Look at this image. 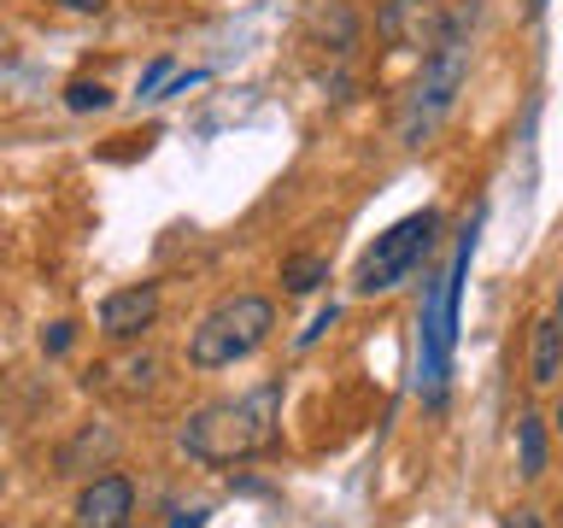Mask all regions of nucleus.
I'll return each mask as SVG.
<instances>
[{"label": "nucleus", "mask_w": 563, "mask_h": 528, "mask_svg": "<svg viewBox=\"0 0 563 528\" xmlns=\"http://www.w3.org/2000/svg\"><path fill=\"white\" fill-rule=\"evenodd\" d=\"M282 435V382H258L253 394L241 399H211L200 405L183 429H176V447H183L194 464H246V458L271 452Z\"/></svg>", "instance_id": "nucleus-1"}, {"label": "nucleus", "mask_w": 563, "mask_h": 528, "mask_svg": "<svg viewBox=\"0 0 563 528\" xmlns=\"http://www.w3.org/2000/svg\"><path fill=\"white\" fill-rule=\"evenodd\" d=\"M470 30H475V7H457L446 35L422 53V70H417V82L405 88V106H399V141L405 147H422V141L452 118V106L470 82Z\"/></svg>", "instance_id": "nucleus-2"}, {"label": "nucleus", "mask_w": 563, "mask_h": 528, "mask_svg": "<svg viewBox=\"0 0 563 528\" xmlns=\"http://www.w3.org/2000/svg\"><path fill=\"white\" fill-rule=\"evenodd\" d=\"M276 329V306L264 294H229L218 299L200 323L188 334V364L194 370H223V364H241L271 341Z\"/></svg>", "instance_id": "nucleus-3"}, {"label": "nucleus", "mask_w": 563, "mask_h": 528, "mask_svg": "<svg viewBox=\"0 0 563 528\" xmlns=\"http://www.w3.org/2000/svg\"><path fill=\"white\" fill-rule=\"evenodd\" d=\"M440 229V211H411V218H399L387 235H376V246L358 258V271H352V288L358 294H387L394 282H405L417 271V258L429 253Z\"/></svg>", "instance_id": "nucleus-4"}, {"label": "nucleus", "mask_w": 563, "mask_h": 528, "mask_svg": "<svg viewBox=\"0 0 563 528\" xmlns=\"http://www.w3.org/2000/svg\"><path fill=\"white\" fill-rule=\"evenodd\" d=\"M452 24L446 0H382L376 7V42L405 47V53H429Z\"/></svg>", "instance_id": "nucleus-5"}, {"label": "nucleus", "mask_w": 563, "mask_h": 528, "mask_svg": "<svg viewBox=\"0 0 563 528\" xmlns=\"http://www.w3.org/2000/svg\"><path fill=\"white\" fill-rule=\"evenodd\" d=\"M158 323V282H130L100 299V334L106 341H135Z\"/></svg>", "instance_id": "nucleus-6"}, {"label": "nucleus", "mask_w": 563, "mask_h": 528, "mask_svg": "<svg viewBox=\"0 0 563 528\" xmlns=\"http://www.w3.org/2000/svg\"><path fill=\"white\" fill-rule=\"evenodd\" d=\"M135 517V482L118 470L88 475L77 493V528H123Z\"/></svg>", "instance_id": "nucleus-7"}, {"label": "nucleus", "mask_w": 563, "mask_h": 528, "mask_svg": "<svg viewBox=\"0 0 563 528\" xmlns=\"http://www.w3.org/2000/svg\"><path fill=\"white\" fill-rule=\"evenodd\" d=\"M112 458H118V435L106 429V422H82L59 452V475H95V464L106 470Z\"/></svg>", "instance_id": "nucleus-8"}, {"label": "nucleus", "mask_w": 563, "mask_h": 528, "mask_svg": "<svg viewBox=\"0 0 563 528\" xmlns=\"http://www.w3.org/2000/svg\"><path fill=\"white\" fill-rule=\"evenodd\" d=\"M558 376H563V329H558V317H540L534 334H528V382L552 387Z\"/></svg>", "instance_id": "nucleus-9"}, {"label": "nucleus", "mask_w": 563, "mask_h": 528, "mask_svg": "<svg viewBox=\"0 0 563 528\" xmlns=\"http://www.w3.org/2000/svg\"><path fill=\"white\" fill-rule=\"evenodd\" d=\"M517 452H522V482H540L545 475V417H534V411L517 417Z\"/></svg>", "instance_id": "nucleus-10"}, {"label": "nucleus", "mask_w": 563, "mask_h": 528, "mask_svg": "<svg viewBox=\"0 0 563 528\" xmlns=\"http://www.w3.org/2000/svg\"><path fill=\"white\" fill-rule=\"evenodd\" d=\"M282 282H288V294H311V288H323V282H329V258L299 253V258L282 264Z\"/></svg>", "instance_id": "nucleus-11"}, {"label": "nucleus", "mask_w": 563, "mask_h": 528, "mask_svg": "<svg viewBox=\"0 0 563 528\" xmlns=\"http://www.w3.org/2000/svg\"><path fill=\"white\" fill-rule=\"evenodd\" d=\"M65 106H70V112H106L112 95H106V82H70L65 88Z\"/></svg>", "instance_id": "nucleus-12"}, {"label": "nucleus", "mask_w": 563, "mask_h": 528, "mask_svg": "<svg viewBox=\"0 0 563 528\" xmlns=\"http://www.w3.org/2000/svg\"><path fill=\"white\" fill-rule=\"evenodd\" d=\"M317 30H323V42H334V47H352V30H358V24H352V12L346 7H334V12H323V24H317Z\"/></svg>", "instance_id": "nucleus-13"}, {"label": "nucleus", "mask_w": 563, "mask_h": 528, "mask_svg": "<svg viewBox=\"0 0 563 528\" xmlns=\"http://www.w3.org/2000/svg\"><path fill=\"white\" fill-rule=\"evenodd\" d=\"M70 334H77V323H53V329H42V346H47V352H65Z\"/></svg>", "instance_id": "nucleus-14"}, {"label": "nucleus", "mask_w": 563, "mask_h": 528, "mask_svg": "<svg viewBox=\"0 0 563 528\" xmlns=\"http://www.w3.org/2000/svg\"><path fill=\"white\" fill-rule=\"evenodd\" d=\"M505 528H545V522H540V510H534V505H517V510L505 517Z\"/></svg>", "instance_id": "nucleus-15"}, {"label": "nucleus", "mask_w": 563, "mask_h": 528, "mask_svg": "<svg viewBox=\"0 0 563 528\" xmlns=\"http://www.w3.org/2000/svg\"><path fill=\"white\" fill-rule=\"evenodd\" d=\"M165 70H170L165 59H153V65H147V77H141V88H135V95H153V88L165 82Z\"/></svg>", "instance_id": "nucleus-16"}, {"label": "nucleus", "mask_w": 563, "mask_h": 528, "mask_svg": "<svg viewBox=\"0 0 563 528\" xmlns=\"http://www.w3.org/2000/svg\"><path fill=\"white\" fill-rule=\"evenodd\" d=\"M170 528H200V510H176V522Z\"/></svg>", "instance_id": "nucleus-17"}, {"label": "nucleus", "mask_w": 563, "mask_h": 528, "mask_svg": "<svg viewBox=\"0 0 563 528\" xmlns=\"http://www.w3.org/2000/svg\"><path fill=\"white\" fill-rule=\"evenodd\" d=\"M65 7H70V12H100L106 0H65Z\"/></svg>", "instance_id": "nucleus-18"}, {"label": "nucleus", "mask_w": 563, "mask_h": 528, "mask_svg": "<svg viewBox=\"0 0 563 528\" xmlns=\"http://www.w3.org/2000/svg\"><path fill=\"white\" fill-rule=\"evenodd\" d=\"M552 429L563 435V387H558V411H552Z\"/></svg>", "instance_id": "nucleus-19"}, {"label": "nucleus", "mask_w": 563, "mask_h": 528, "mask_svg": "<svg viewBox=\"0 0 563 528\" xmlns=\"http://www.w3.org/2000/svg\"><path fill=\"white\" fill-rule=\"evenodd\" d=\"M552 317H558V329H563V282H558V306H552Z\"/></svg>", "instance_id": "nucleus-20"}, {"label": "nucleus", "mask_w": 563, "mask_h": 528, "mask_svg": "<svg viewBox=\"0 0 563 528\" xmlns=\"http://www.w3.org/2000/svg\"><path fill=\"white\" fill-rule=\"evenodd\" d=\"M123 528H135V522H123Z\"/></svg>", "instance_id": "nucleus-21"}, {"label": "nucleus", "mask_w": 563, "mask_h": 528, "mask_svg": "<svg viewBox=\"0 0 563 528\" xmlns=\"http://www.w3.org/2000/svg\"><path fill=\"white\" fill-rule=\"evenodd\" d=\"M0 487H7V482H0Z\"/></svg>", "instance_id": "nucleus-22"}]
</instances>
